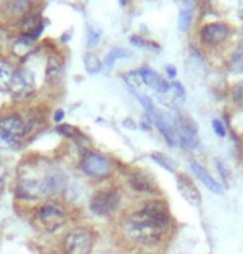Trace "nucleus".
Masks as SVG:
<instances>
[{
	"label": "nucleus",
	"mask_w": 243,
	"mask_h": 254,
	"mask_svg": "<svg viewBox=\"0 0 243 254\" xmlns=\"http://www.w3.org/2000/svg\"><path fill=\"white\" fill-rule=\"evenodd\" d=\"M124 228L131 240L144 246H154L169 228V215L159 203H151L131 213L126 218Z\"/></svg>",
	"instance_id": "1"
},
{
	"label": "nucleus",
	"mask_w": 243,
	"mask_h": 254,
	"mask_svg": "<svg viewBox=\"0 0 243 254\" xmlns=\"http://www.w3.org/2000/svg\"><path fill=\"white\" fill-rule=\"evenodd\" d=\"M67 187V177L63 172L57 169H40L32 167L28 172H22L17 184L18 196L25 200H38L42 196L53 195V193L62 191Z\"/></svg>",
	"instance_id": "2"
},
{
	"label": "nucleus",
	"mask_w": 243,
	"mask_h": 254,
	"mask_svg": "<svg viewBox=\"0 0 243 254\" xmlns=\"http://www.w3.org/2000/svg\"><path fill=\"white\" fill-rule=\"evenodd\" d=\"M27 126L17 114H8L0 119V149H17L22 144Z\"/></svg>",
	"instance_id": "3"
},
{
	"label": "nucleus",
	"mask_w": 243,
	"mask_h": 254,
	"mask_svg": "<svg viewBox=\"0 0 243 254\" xmlns=\"http://www.w3.org/2000/svg\"><path fill=\"white\" fill-rule=\"evenodd\" d=\"M121 201V195L116 189H108V190H99L91 196L89 208L94 215L98 216H108L111 213L118 210Z\"/></svg>",
	"instance_id": "4"
},
{
	"label": "nucleus",
	"mask_w": 243,
	"mask_h": 254,
	"mask_svg": "<svg viewBox=\"0 0 243 254\" xmlns=\"http://www.w3.org/2000/svg\"><path fill=\"white\" fill-rule=\"evenodd\" d=\"M37 221L45 231L52 233L60 230L67 223V213H65L62 206L48 203V205H43L37 211Z\"/></svg>",
	"instance_id": "5"
},
{
	"label": "nucleus",
	"mask_w": 243,
	"mask_h": 254,
	"mask_svg": "<svg viewBox=\"0 0 243 254\" xmlns=\"http://www.w3.org/2000/svg\"><path fill=\"white\" fill-rule=\"evenodd\" d=\"M63 248L67 254H89L93 250V235L84 228L70 231L65 236Z\"/></svg>",
	"instance_id": "6"
},
{
	"label": "nucleus",
	"mask_w": 243,
	"mask_h": 254,
	"mask_svg": "<svg viewBox=\"0 0 243 254\" xmlns=\"http://www.w3.org/2000/svg\"><path fill=\"white\" fill-rule=\"evenodd\" d=\"M81 169L86 175L94 177V179H101V177L109 175L111 172V162L108 157H104L103 154L98 152H89L83 157L81 162Z\"/></svg>",
	"instance_id": "7"
},
{
	"label": "nucleus",
	"mask_w": 243,
	"mask_h": 254,
	"mask_svg": "<svg viewBox=\"0 0 243 254\" xmlns=\"http://www.w3.org/2000/svg\"><path fill=\"white\" fill-rule=\"evenodd\" d=\"M154 121V124L158 126V129L161 130V134L165 137V140L170 145H180V135L179 129H177V123L172 118H169L167 114L161 113L156 109V113L153 116H149Z\"/></svg>",
	"instance_id": "8"
},
{
	"label": "nucleus",
	"mask_w": 243,
	"mask_h": 254,
	"mask_svg": "<svg viewBox=\"0 0 243 254\" xmlns=\"http://www.w3.org/2000/svg\"><path fill=\"white\" fill-rule=\"evenodd\" d=\"M33 88H35V81H33L32 71H28V69L15 71L12 84H10V93H12L15 98H18V99L28 98V96L33 93Z\"/></svg>",
	"instance_id": "9"
},
{
	"label": "nucleus",
	"mask_w": 243,
	"mask_h": 254,
	"mask_svg": "<svg viewBox=\"0 0 243 254\" xmlns=\"http://www.w3.org/2000/svg\"><path fill=\"white\" fill-rule=\"evenodd\" d=\"M227 37H229V28L224 23H207L200 30V40L209 47H217L224 43Z\"/></svg>",
	"instance_id": "10"
},
{
	"label": "nucleus",
	"mask_w": 243,
	"mask_h": 254,
	"mask_svg": "<svg viewBox=\"0 0 243 254\" xmlns=\"http://www.w3.org/2000/svg\"><path fill=\"white\" fill-rule=\"evenodd\" d=\"M175 182H177V189H179V193L184 196V200L189 201L190 205L199 206L200 201H202V196H200L199 190H197V187L189 180V177L175 175Z\"/></svg>",
	"instance_id": "11"
},
{
	"label": "nucleus",
	"mask_w": 243,
	"mask_h": 254,
	"mask_svg": "<svg viewBox=\"0 0 243 254\" xmlns=\"http://www.w3.org/2000/svg\"><path fill=\"white\" fill-rule=\"evenodd\" d=\"M190 169H192V172H194V174L197 175V179L202 180V184H204L210 191L217 193V195H222V193H224V187H222V185L219 184V182H215L214 179H212V177L205 172V169H202V167H200L199 164L192 162V164H190Z\"/></svg>",
	"instance_id": "12"
},
{
	"label": "nucleus",
	"mask_w": 243,
	"mask_h": 254,
	"mask_svg": "<svg viewBox=\"0 0 243 254\" xmlns=\"http://www.w3.org/2000/svg\"><path fill=\"white\" fill-rule=\"evenodd\" d=\"M15 69L7 60L0 57V91H10V84H12Z\"/></svg>",
	"instance_id": "13"
},
{
	"label": "nucleus",
	"mask_w": 243,
	"mask_h": 254,
	"mask_svg": "<svg viewBox=\"0 0 243 254\" xmlns=\"http://www.w3.org/2000/svg\"><path fill=\"white\" fill-rule=\"evenodd\" d=\"M42 30H43V22L40 17H27L23 20V23H22L23 37L35 38V37H38Z\"/></svg>",
	"instance_id": "14"
},
{
	"label": "nucleus",
	"mask_w": 243,
	"mask_h": 254,
	"mask_svg": "<svg viewBox=\"0 0 243 254\" xmlns=\"http://www.w3.org/2000/svg\"><path fill=\"white\" fill-rule=\"evenodd\" d=\"M131 57V52L126 48H113L111 52L106 55V60H104V68H113V64L116 60L119 58H129Z\"/></svg>",
	"instance_id": "15"
},
{
	"label": "nucleus",
	"mask_w": 243,
	"mask_h": 254,
	"mask_svg": "<svg viewBox=\"0 0 243 254\" xmlns=\"http://www.w3.org/2000/svg\"><path fill=\"white\" fill-rule=\"evenodd\" d=\"M124 83L129 86V88H133L134 91L139 89L141 86H146L144 84V79H143V74H141V71H129V73H126L123 76Z\"/></svg>",
	"instance_id": "16"
},
{
	"label": "nucleus",
	"mask_w": 243,
	"mask_h": 254,
	"mask_svg": "<svg viewBox=\"0 0 243 254\" xmlns=\"http://www.w3.org/2000/svg\"><path fill=\"white\" fill-rule=\"evenodd\" d=\"M33 47V40L28 37H22L13 42V52L17 55H30V48Z\"/></svg>",
	"instance_id": "17"
},
{
	"label": "nucleus",
	"mask_w": 243,
	"mask_h": 254,
	"mask_svg": "<svg viewBox=\"0 0 243 254\" xmlns=\"http://www.w3.org/2000/svg\"><path fill=\"white\" fill-rule=\"evenodd\" d=\"M192 12H194V3H185L180 10L179 15V27L180 30H185L192 22Z\"/></svg>",
	"instance_id": "18"
},
{
	"label": "nucleus",
	"mask_w": 243,
	"mask_h": 254,
	"mask_svg": "<svg viewBox=\"0 0 243 254\" xmlns=\"http://www.w3.org/2000/svg\"><path fill=\"white\" fill-rule=\"evenodd\" d=\"M230 68L235 71V73H243V43L237 47V50L232 55L230 60Z\"/></svg>",
	"instance_id": "19"
},
{
	"label": "nucleus",
	"mask_w": 243,
	"mask_h": 254,
	"mask_svg": "<svg viewBox=\"0 0 243 254\" xmlns=\"http://www.w3.org/2000/svg\"><path fill=\"white\" fill-rule=\"evenodd\" d=\"M131 187H133L134 190H139V191H153V189H151L149 182L144 179L143 174H134L133 177H131Z\"/></svg>",
	"instance_id": "20"
},
{
	"label": "nucleus",
	"mask_w": 243,
	"mask_h": 254,
	"mask_svg": "<svg viewBox=\"0 0 243 254\" xmlns=\"http://www.w3.org/2000/svg\"><path fill=\"white\" fill-rule=\"evenodd\" d=\"M84 66H86V69H88V73H98V71H101V63H99V60L94 57V55H84Z\"/></svg>",
	"instance_id": "21"
},
{
	"label": "nucleus",
	"mask_w": 243,
	"mask_h": 254,
	"mask_svg": "<svg viewBox=\"0 0 243 254\" xmlns=\"http://www.w3.org/2000/svg\"><path fill=\"white\" fill-rule=\"evenodd\" d=\"M232 98H234V103L239 106L240 109H243V81L234 86V89H232Z\"/></svg>",
	"instance_id": "22"
},
{
	"label": "nucleus",
	"mask_w": 243,
	"mask_h": 254,
	"mask_svg": "<svg viewBox=\"0 0 243 254\" xmlns=\"http://www.w3.org/2000/svg\"><path fill=\"white\" fill-rule=\"evenodd\" d=\"M151 157H153V160H156V162H158L159 165H162V167H164L165 170H169V172H175L174 165H172V162H170L169 159H167L165 155H162V154H158V152H154V154L151 155Z\"/></svg>",
	"instance_id": "23"
},
{
	"label": "nucleus",
	"mask_w": 243,
	"mask_h": 254,
	"mask_svg": "<svg viewBox=\"0 0 243 254\" xmlns=\"http://www.w3.org/2000/svg\"><path fill=\"white\" fill-rule=\"evenodd\" d=\"M99 37H101L99 30H96V28L91 27L88 30V47H94V45H98Z\"/></svg>",
	"instance_id": "24"
},
{
	"label": "nucleus",
	"mask_w": 243,
	"mask_h": 254,
	"mask_svg": "<svg viewBox=\"0 0 243 254\" xmlns=\"http://www.w3.org/2000/svg\"><path fill=\"white\" fill-rule=\"evenodd\" d=\"M60 134H63V135H77V134H80L78 132V129H75L73 126H60L58 129H57Z\"/></svg>",
	"instance_id": "25"
},
{
	"label": "nucleus",
	"mask_w": 243,
	"mask_h": 254,
	"mask_svg": "<svg viewBox=\"0 0 243 254\" xmlns=\"http://www.w3.org/2000/svg\"><path fill=\"white\" fill-rule=\"evenodd\" d=\"M212 127H214L215 134L219 135V137H224L225 135V127H224V124H222L219 119H215L214 123H212Z\"/></svg>",
	"instance_id": "26"
},
{
	"label": "nucleus",
	"mask_w": 243,
	"mask_h": 254,
	"mask_svg": "<svg viewBox=\"0 0 243 254\" xmlns=\"http://www.w3.org/2000/svg\"><path fill=\"white\" fill-rule=\"evenodd\" d=\"M172 88H174L177 91V98L179 99H184L185 98V89H184V86H182L179 81H174V84H172Z\"/></svg>",
	"instance_id": "27"
},
{
	"label": "nucleus",
	"mask_w": 243,
	"mask_h": 254,
	"mask_svg": "<svg viewBox=\"0 0 243 254\" xmlns=\"http://www.w3.org/2000/svg\"><path fill=\"white\" fill-rule=\"evenodd\" d=\"M217 169L220 170V175L224 177L225 184H229V177H227V170H225V167H224V164H222L220 160H217Z\"/></svg>",
	"instance_id": "28"
},
{
	"label": "nucleus",
	"mask_w": 243,
	"mask_h": 254,
	"mask_svg": "<svg viewBox=\"0 0 243 254\" xmlns=\"http://www.w3.org/2000/svg\"><path fill=\"white\" fill-rule=\"evenodd\" d=\"M5 175H7V170H5V167L0 164V191L3 190V185H5Z\"/></svg>",
	"instance_id": "29"
},
{
	"label": "nucleus",
	"mask_w": 243,
	"mask_h": 254,
	"mask_svg": "<svg viewBox=\"0 0 243 254\" xmlns=\"http://www.w3.org/2000/svg\"><path fill=\"white\" fill-rule=\"evenodd\" d=\"M165 73H167V76H169V78L174 79L175 74H177V69L172 64H165Z\"/></svg>",
	"instance_id": "30"
},
{
	"label": "nucleus",
	"mask_w": 243,
	"mask_h": 254,
	"mask_svg": "<svg viewBox=\"0 0 243 254\" xmlns=\"http://www.w3.org/2000/svg\"><path fill=\"white\" fill-rule=\"evenodd\" d=\"M63 118H65V113H63L62 109H58L57 113H55V116H53L55 123H62V121H63Z\"/></svg>",
	"instance_id": "31"
},
{
	"label": "nucleus",
	"mask_w": 243,
	"mask_h": 254,
	"mask_svg": "<svg viewBox=\"0 0 243 254\" xmlns=\"http://www.w3.org/2000/svg\"><path fill=\"white\" fill-rule=\"evenodd\" d=\"M131 42H133L134 45H139V47H146V43L139 37H131Z\"/></svg>",
	"instance_id": "32"
},
{
	"label": "nucleus",
	"mask_w": 243,
	"mask_h": 254,
	"mask_svg": "<svg viewBox=\"0 0 243 254\" xmlns=\"http://www.w3.org/2000/svg\"><path fill=\"white\" fill-rule=\"evenodd\" d=\"M239 13H240V20L243 22V2L240 3V8H239Z\"/></svg>",
	"instance_id": "33"
}]
</instances>
